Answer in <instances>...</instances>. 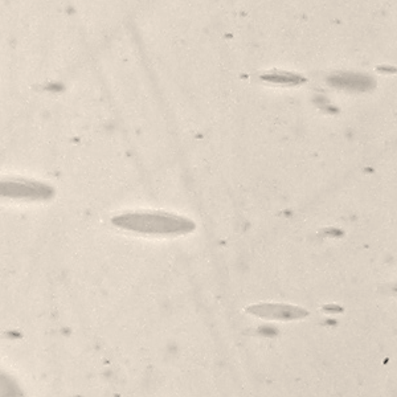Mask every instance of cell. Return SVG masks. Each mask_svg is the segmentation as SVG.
<instances>
[{
	"label": "cell",
	"instance_id": "6da1fadb",
	"mask_svg": "<svg viewBox=\"0 0 397 397\" xmlns=\"http://www.w3.org/2000/svg\"><path fill=\"white\" fill-rule=\"evenodd\" d=\"M115 227L144 235L179 236L195 229V224L184 216L167 212H129L113 217Z\"/></svg>",
	"mask_w": 397,
	"mask_h": 397
},
{
	"label": "cell",
	"instance_id": "7a4b0ae2",
	"mask_svg": "<svg viewBox=\"0 0 397 397\" xmlns=\"http://www.w3.org/2000/svg\"><path fill=\"white\" fill-rule=\"evenodd\" d=\"M53 195L50 185L26 179H0V196L23 200H42Z\"/></svg>",
	"mask_w": 397,
	"mask_h": 397
},
{
	"label": "cell",
	"instance_id": "3957f363",
	"mask_svg": "<svg viewBox=\"0 0 397 397\" xmlns=\"http://www.w3.org/2000/svg\"><path fill=\"white\" fill-rule=\"evenodd\" d=\"M329 83L334 87L344 90L367 91L375 86V79L363 73H335L329 77Z\"/></svg>",
	"mask_w": 397,
	"mask_h": 397
},
{
	"label": "cell",
	"instance_id": "277c9868",
	"mask_svg": "<svg viewBox=\"0 0 397 397\" xmlns=\"http://www.w3.org/2000/svg\"><path fill=\"white\" fill-rule=\"evenodd\" d=\"M264 78L266 81H270V82L286 83V85H295V83L303 82V78H301V77L285 72H272L269 74H265Z\"/></svg>",
	"mask_w": 397,
	"mask_h": 397
}]
</instances>
